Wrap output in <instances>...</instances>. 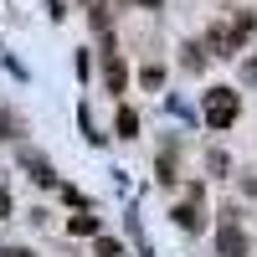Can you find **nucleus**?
<instances>
[{
    "label": "nucleus",
    "instance_id": "nucleus-13",
    "mask_svg": "<svg viewBox=\"0 0 257 257\" xmlns=\"http://www.w3.org/2000/svg\"><path fill=\"white\" fill-rule=\"evenodd\" d=\"M139 6H165V0H139Z\"/></svg>",
    "mask_w": 257,
    "mask_h": 257
},
{
    "label": "nucleus",
    "instance_id": "nucleus-5",
    "mask_svg": "<svg viewBox=\"0 0 257 257\" xmlns=\"http://www.w3.org/2000/svg\"><path fill=\"white\" fill-rule=\"evenodd\" d=\"M103 72H108V88H113V93H123V82H128V72H123V62H118L113 52H108V67H103Z\"/></svg>",
    "mask_w": 257,
    "mask_h": 257
},
{
    "label": "nucleus",
    "instance_id": "nucleus-9",
    "mask_svg": "<svg viewBox=\"0 0 257 257\" xmlns=\"http://www.w3.org/2000/svg\"><path fill=\"white\" fill-rule=\"evenodd\" d=\"M0 139H11V113H0Z\"/></svg>",
    "mask_w": 257,
    "mask_h": 257
},
{
    "label": "nucleus",
    "instance_id": "nucleus-12",
    "mask_svg": "<svg viewBox=\"0 0 257 257\" xmlns=\"http://www.w3.org/2000/svg\"><path fill=\"white\" fill-rule=\"evenodd\" d=\"M0 257H31V252H21V247H11V252H0Z\"/></svg>",
    "mask_w": 257,
    "mask_h": 257
},
{
    "label": "nucleus",
    "instance_id": "nucleus-7",
    "mask_svg": "<svg viewBox=\"0 0 257 257\" xmlns=\"http://www.w3.org/2000/svg\"><path fill=\"white\" fill-rule=\"evenodd\" d=\"M175 221H180L185 231H196V226H201V216H196V206H180V211H175Z\"/></svg>",
    "mask_w": 257,
    "mask_h": 257
},
{
    "label": "nucleus",
    "instance_id": "nucleus-8",
    "mask_svg": "<svg viewBox=\"0 0 257 257\" xmlns=\"http://www.w3.org/2000/svg\"><path fill=\"white\" fill-rule=\"evenodd\" d=\"M118 252H123V247H118L113 237H98V257H118Z\"/></svg>",
    "mask_w": 257,
    "mask_h": 257
},
{
    "label": "nucleus",
    "instance_id": "nucleus-6",
    "mask_svg": "<svg viewBox=\"0 0 257 257\" xmlns=\"http://www.w3.org/2000/svg\"><path fill=\"white\" fill-rule=\"evenodd\" d=\"M72 237H98V216H72Z\"/></svg>",
    "mask_w": 257,
    "mask_h": 257
},
{
    "label": "nucleus",
    "instance_id": "nucleus-3",
    "mask_svg": "<svg viewBox=\"0 0 257 257\" xmlns=\"http://www.w3.org/2000/svg\"><path fill=\"white\" fill-rule=\"evenodd\" d=\"M21 165L31 170V180L36 185H52L57 175H52V165H47V155H36V149H21Z\"/></svg>",
    "mask_w": 257,
    "mask_h": 257
},
{
    "label": "nucleus",
    "instance_id": "nucleus-10",
    "mask_svg": "<svg viewBox=\"0 0 257 257\" xmlns=\"http://www.w3.org/2000/svg\"><path fill=\"white\" fill-rule=\"evenodd\" d=\"M0 216H11V196H6V190H0Z\"/></svg>",
    "mask_w": 257,
    "mask_h": 257
},
{
    "label": "nucleus",
    "instance_id": "nucleus-11",
    "mask_svg": "<svg viewBox=\"0 0 257 257\" xmlns=\"http://www.w3.org/2000/svg\"><path fill=\"white\" fill-rule=\"evenodd\" d=\"M247 82H257V62H247Z\"/></svg>",
    "mask_w": 257,
    "mask_h": 257
},
{
    "label": "nucleus",
    "instance_id": "nucleus-4",
    "mask_svg": "<svg viewBox=\"0 0 257 257\" xmlns=\"http://www.w3.org/2000/svg\"><path fill=\"white\" fill-rule=\"evenodd\" d=\"M113 134L134 139V134H139V113H134V108H118V118H113Z\"/></svg>",
    "mask_w": 257,
    "mask_h": 257
},
{
    "label": "nucleus",
    "instance_id": "nucleus-1",
    "mask_svg": "<svg viewBox=\"0 0 257 257\" xmlns=\"http://www.w3.org/2000/svg\"><path fill=\"white\" fill-rule=\"evenodd\" d=\"M237 108H242V103H237L231 88H211L206 93V123L211 128H231V123H237Z\"/></svg>",
    "mask_w": 257,
    "mask_h": 257
},
{
    "label": "nucleus",
    "instance_id": "nucleus-2",
    "mask_svg": "<svg viewBox=\"0 0 257 257\" xmlns=\"http://www.w3.org/2000/svg\"><path fill=\"white\" fill-rule=\"evenodd\" d=\"M216 252H221V257H247V237H242V226L231 221V216H226V226L216 231Z\"/></svg>",
    "mask_w": 257,
    "mask_h": 257
}]
</instances>
